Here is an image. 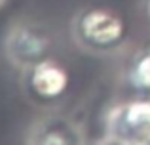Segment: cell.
<instances>
[{
  "mask_svg": "<svg viewBox=\"0 0 150 145\" xmlns=\"http://www.w3.org/2000/svg\"><path fill=\"white\" fill-rule=\"evenodd\" d=\"M74 33L82 46L95 52H106L122 44L125 36V23L112 10L91 8L78 15Z\"/></svg>",
  "mask_w": 150,
  "mask_h": 145,
  "instance_id": "6da1fadb",
  "label": "cell"
},
{
  "mask_svg": "<svg viewBox=\"0 0 150 145\" xmlns=\"http://www.w3.org/2000/svg\"><path fill=\"white\" fill-rule=\"evenodd\" d=\"M50 40L30 27H15L6 40V52L11 61L17 65L34 67L46 59Z\"/></svg>",
  "mask_w": 150,
  "mask_h": 145,
  "instance_id": "3957f363",
  "label": "cell"
},
{
  "mask_svg": "<svg viewBox=\"0 0 150 145\" xmlns=\"http://www.w3.org/2000/svg\"><path fill=\"white\" fill-rule=\"evenodd\" d=\"M148 14H150V4H148Z\"/></svg>",
  "mask_w": 150,
  "mask_h": 145,
  "instance_id": "8992f818",
  "label": "cell"
},
{
  "mask_svg": "<svg viewBox=\"0 0 150 145\" xmlns=\"http://www.w3.org/2000/svg\"><path fill=\"white\" fill-rule=\"evenodd\" d=\"M108 134L125 143H150V101H131L110 115Z\"/></svg>",
  "mask_w": 150,
  "mask_h": 145,
  "instance_id": "7a4b0ae2",
  "label": "cell"
},
{
  "mask_svg": "<svg viewBox=\"0 0 150 145\" xmlns=\"http://www.w3.org/2000/svg\"><path fill=\"white\" fill-rule=\"evenodd\" d=\"M29 86H30V90H33L36 99L53 101V99H59L67 92L69 74L55 61L44 59L33 67L30 78H29Z\"/></svg>",
  "mask_w": 150,
  "mask_h": 145,
  "instance_id": "277c9868",
  "label": "cell"
},
{
  "mask_svg": "<svg viewBox=\"0 0 150 145\" xmlns=\"http://www.w3.org/2000/svg\"><path fill=\"white\" fill-rule=\"evenodd\" d=\"M133 80L137 86L150 88V56H144L133 69Z\"/></svg>",
  "mask_w": 150,
  "mask_h": 145,
  "instance_id": "5b68a950",
  "label": "cell"
}]
</instances>
